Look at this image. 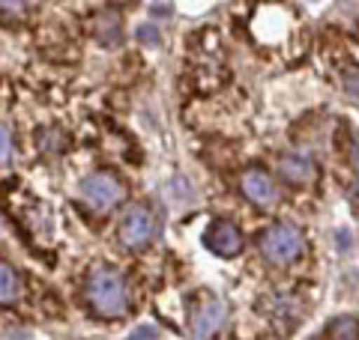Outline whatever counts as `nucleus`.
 <instances>
[{"instance_id": "2", "label": "nucleus", "mask_w": 359, "mask_h": 340, "mask_svg": "<svg viewBox=\"0 0 359 340\" xmlns=\"http://www.w3.org/2000/svg\"><path fill=\"white\" fill-rule=\"evenodd\" d=\"M257 245H261V254L276 266L294 263V260H299L302 251H306V239H302V233L297 230V227H290V224L266 227V230L261 233V239H257Z\"/></svg>"}, {"instance_id": "5", "label": "nucleus", "mask_w": 359, "mask_h": 340, "mask_svg": "<svg viewBox=\"0 0 359 340\" xmlns=\"http://www.w3.org/2000/svg\"><path fill=\"white\" fill-rule=\"evenodd\" d=\"M240 191L243 197L252 203V206H261V209H273L278 203V188L273 183V176L261 167H249L245 173L240 176Z\"/></svg>"}, {"instance_id": "14", "label": "nucleus", "mask_w": 359, "mask_h": 340, "mask_svg": "<svg viewBox=\"0 0 359 340\" xmlns=\"http://www.w3.org/2000/svg\"><path fill=\"white\" fill-rule=\"evenodd\" d=\"M344 96H351L353 101H359V72L344 75Z\"/></svg>"}, {"instance_id": "8", "label": "nucleus", "mask_w": 359, "mask_h": 340, "mask_svg": "<svg viewBox=\"0 0 359 340\" xmlns=\"http://www.w3.org/2000/svg\"><path fill=\"white\" fill-rule=\"evenodd\" d=\"M276 167H278V176L287 179L290 185H309L311 179H314V164H311V158L299 155V153L282 155Z\"/></svg>"}, {"instance_id": "12", "label": "nucleus", "mask_w": 359, "mask_h": 340, "mask_svg": "<svg viewBox=\"0 0 359 340\" xmlns=\"http://www.w3.org/2000/svg\"><path fill=\"white\" fill-rule=\"evenodd\" d=\"M327 337H335V340H353L359 337V320L353 316H339L327 325Z\"/></svg>"}, {"instance_id": "7", "label": "nucleus", "mask_w": 359, "mask_h": 340, "mask_svg": "<svg viewBox=\"0 0 359 340\" xmlns=\"http://www.w3.org/2000/svg\"><path fill=\"white\" fill-rule=\"evenodd\" d=\"M222 325H224V304L212 296H204L192 311V334L212 337L222 332Z\"/></svg>"}, {"instance_id": "1", "label": "nucleus", "mask_w": 359, "mask_h": 340, "mask_svg": "<svg viewBox=\"0 0 359 340\" xmlns=\"http://www.w3.org/2000/svg\"><path fill=\"white\" fill-rule=\"evenodd\" d=\"M87 304L99 320H117L129 308V292L126 281L117 269L99 266L93 269V275L87 278Z\"/></svg>"}, {"instance_id": "10", "label": "nucleus", "mask_w": 359, "mask_h": 340, "mask_svg": "<svg viewBox=\"0 0 359 340\" xmlns=\"http://www.w3.org/2000/svg\"><path fill=\"white\" fill-rule=\"evenodd\" d=\"M18 299H21V275L9 263H0V302L15 304Z\"/></svg>"}, {"instance_id": "11", "label": "nucleus", "mask_w": 359, "mask_h": 340, "mask_svg": "<svg viewBox=\"0 0 359 340\" xmlns=\"http://www.w3.org/2000/svg\"><path fill=\"white\" fill-rule=\"evenodd\" d=\"M266 304H269L266 311L273 313V316H285V320H290V323H294V320H299V316H302V304H299L297 299L276 296V299H269Z\"/></svg>"}, {"instance_id": "13", "label": "nucleus", "mask_w": 359, "mask_h": 340, "mask_svg": "<svg viewBox=\"0 0 359 340\" xmlns=\"http://www.w3.org/2000/svg\"><path fill=\"white\" fill-rule=\"evenodd\" d=\"M138 39H141L144 45H150V48H156V45L162 42V33L156 30L153 24H141V27H138Z\"/></svg>"}, {"instance_id": "9", "label": "nucleus", "mask_w": 359, "mask_h": 340, "mask_svg": "<svg viewBox=\"0 0 359 340\" xmlns=\"http://www.w3.org/2000/svg\"><path fill=\"white\" fill-rule=\"evenodd\" d=\"M93 36L102 42V45H108V48L120 45V39H123L120 15H117V13H102V15H96V21H93Z\"/></svg>"}, {"instance_id": "15", "label": "nucleus", "mask_w": 359, "mask_h": 340, "mask_svg": "<svg viewBox=\"0 0 359 340\" xmlns=\"http://www.w3.org/2000/svg\"><path fill=\"white\" fill-rule=\"evenodd\" d=\"M0 153H4V164H9L13 158V138H9V129H0Z\"/></svg>"}, {"instance_id": "3", "label": "nucleus", "mask_w": 359, "mask_h": 340, "mask_svg": "<svg viewBox=\"0 0 359 340\" xmlns=\"http://www.w3.org/2000/svg\"><path fill=\"white\" fill-rule=\"evenodd\" d=\"M123 194H126V188H123L117 173H111V170H96V173H90L81 183V197L87 200V206H93L96 212L114 209L123 200Z\"/></svg>"}, {"instance_id": "18", "label": "nucleus", "mask_w": 359, "mask_h": 340, "mask_svg": "<svg viewBox=\"0 0 359 340\" xmlns=\"http://www.w3.org/2000/svg\"><path fill=\"white\" fill-rule=\"evenodd\" d=\"M356 173H359V164H356Z\"/></svg>"}, {"instance_id": "6", "label": "nucleus", "mask_w": 359, "mask_h": 340, "mask_svg": "<svg viewBox=\"0 0 359 340\" xmlns=\"http://www.w3.org/2000/svg\"><path fill=\"white\" fill-rule=\"evenodd\" d=\"M204 245L216 257H237L243 251L245 239H243L240 227L233 221H212L207 227V233H204Z\"/></svg>"}, {"instance_id": "16", "label": "nucleus", "mask_w": 359, "mask_h": 340, "mask_svg": "<svg viewBox=\"0 0 359 340\" xmlns=\"http://www.w3.org/2000/svg\"><path fill=\"white\" fill-rule=\"evenodd\" d=\"M0 3H4V13L9 15V13H18V9L25 6V0H0Z\"/></svg>"}, {"instance_id": "4", "label": "nucleus", "mask_w": 359, "mask_h": 340, "mask_svg": "<svg viewBox=\"0 0 359 340\" xmlns=\"http://www.w3.org/2000/svg\"><path fill=\"white\" fill-rule=\"evenodd\" d=\"M156 221L147 206H129L120 221V242L126 251H144L153 242Z\"/></svg>"}, {"instance_id": "17", "label": "nucleus", "mask_w": 359, "mask_h": 340, "mask_svg": "<svg viewBox=\"0 0 359 340\" xmlns=\"http://www.w3.org/2000/svg\"><path fill=\"white\" fill-rule=\"evenodd\" d=\"M132 337H156V328H150V325H138L132 332Z\"/></svg>"}]
</instances>
